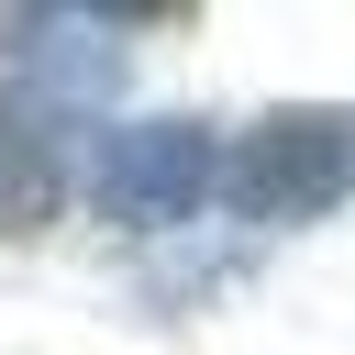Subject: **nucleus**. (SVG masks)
<instances>
[{"mask_svg":"<svg viewBox=\"0 0 355 355\" xmlns=\"http://www.w3.org/2000/svg\"><path fill=\"white\" fill-rule=\"evenodd\" d=\"M0 33H11V67H22L33 89H55V100H100V89L122 78V55L100 44L111 22H78V11H11Z\"/></svg>","mask_w":355,"mask_h":355,"instance_id":"nucleus-3","label":"nucleus"},{"mask_svg":"<svg viewBox=\"0 0 355 355\" xmlns=\"http://www.w3.org/2000/svg\"><path fill=\"white\" fill-rule=\"evenodd\" d=\"M55 211V133H44V111L33 100H11L0 89V222L11 233H33Z\"/></svg>","mask_w":355,"mask_h":355,"instance_id":"nucleus-4","label":"nucleus"},{"mask_svg":"<svg viewBox=\"0 0 355 355\" xmlns=\"http://www.w3.org/2000/svg\"><path fill=\"white\" fill-rule=\"evenodd\" d=\"M211 178H222V155H211V133H200V122H122V133L100 144V166H89L100 211H111V222H133V233L189 222V211L211 200Z\"/></svg>","mask_w":355,"mask_h":355,"instance_id":"nucleus-2","label":"nucleus"},{"mask_svg":"<svg viewBox=\"0 0 355 355\" xmlns=\"http://www.w3.org/2000/svg\"><path fill=\"white\" fill-rule=\"evenodd\" d=\"M222 189H233L244 222H311V211H333L355 189V122L344 111H266L233 144Z\"/></svg>","mask_w":355,"mask_h":355,"instance_id":"nucleus-1","label":"nucleus"}]
</instances>
